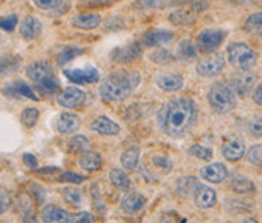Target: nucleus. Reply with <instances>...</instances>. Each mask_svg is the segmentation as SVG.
I'll use <instances>...</instances> for the list:
<instances>
[{"label": "nucleus", "mask_w": 262, "mask_h": 223, "mask_svg": "<svg viewBox=\"0 0 262 223\" xmlns=\"http://www.w3.org/2000/svg\"><path fill=\"white\" fill-rule=\"evenodd\" d=\"M66 77L79 85H85V84H94L100 79V74L96 69H67L64 70Z\"/></svg>", "instance_id": "nucleus-11"}, {"label": "nucleus", "mask_w": 262, "mask_h": 223, "mask_svg": "<svg viewBox=\"0 0 262 223\" xmlns=\"http://www.w3.org/2000/svg\"><path fill=\"white\" fill-rule=\"evenodd\" d=\"M208 102L212 111L225 115L235 110L236 107V93L232 90V87L225 82H217L214 87H211L208 93Z\"/></svg>", "instance_id": "nucleus-3"}, {"label": "nucleus", "mask_w": 262, "mask_h": 223, "mask_svg": "<svg viewBox=\"0 0 262 223\" xmlns=\"http://www.w3.org/2000/svg\"><path fill=\"white\" fill-rule=\"evenodd\" d=\"M17 23H18V18H17V15L12 14V15H9L6 18H2V29L6 31V32H12L15 29Z\"/></svg>", "instance_id": "nucleus-42"}, {"label": "nucleus", "mask_w": 262, "mask_h": 223, "mask_svg": "<svg viewBox=\"0 0 262 223\" xmlns=\"http://www.w3.org/2000/svg\"><path fill=\"white\" fill-rule=\"evenodd\" d=\"M64 0H34V3L41 9H56L62 5Z\"/></svg>", "instance_id": "nucleus-43"}, {"label": "nucleus", "mask_w": 262, "mask_h": 223, "mask_svg": "<svg viewBox=\"0 0 262 223\" xmlns=\"http://www.w3.org/2000/svg\"><path fill=\"white\" fill-rule=\"evenodd\" d=\"M170 22L173 25H191L194 22V17L188 12V11H173L170 14Z\"/></svg>", "instance_id": "nucleus-37"}, {"label": "nucleus", "mask_w": 262, "mask_h": 223, "mask_svg": "<svg viewBox=\"0 0 262 223\" xmlns=\"http://www.w3.org/2000/svg\"><path fill=\"white\" fill-rule=\"evenodd\" d=\"M38 118H39V112L35 108H26L25 111L21 112V115H20V120H21V123L26 126V128H34L35 125H37Z\"/></svg>", "instance_id": "nucleus-36"}, {"label": "nucleus", "mask_w": 262, "mask_h": 223, "mask_svg": "<svg viewBox=\"0 0 262 223\" xmlns=\"http://www.w3.org/2000/svg\"><path fill=\"white\" fill-rule=\"evenodd\" d=\"M37 90L42 96H53L59 93V82L55 77L44 79L41 82H37Z\"/></svg>", "instance_id": "nucleus-29"}, {"label": "nucleus", "mask_w": 262, "mask_h": 223, "mask_svg": "<svg viewBox=\"0 0 262 223\" xmlns=\"http://www.w3.org/2000/svg\"><path fill=\"white\" fill-rule=\"evenodd\" d=\"M23 161H25V164H26L29 169H37L38 167L37 158H35L32 153H25V155H23Z\"/></svg>", "instance_id": "nucleus-47"}, {"label": "nucleus", "mask_w": 262, "mask_h": 223, "mask_svg": "<svg viewBox=\"0 0 262 223\" xmlns=\"http://www.w3.org/2000/svg\"><path fill=\"white\" fill-rule=\"evenodd\" d=\"M174 38V34L165 29H156V31H150L144 37H143V44L147 47H156L165 43H170Z\"/></svg>", "instance_id": "nucleus-22"}, {"label": "nucleus", "mask_w": 262, "mask_h": 223, "mask_svg": "<svg viewBox=\"0 0 262 223\" xmlns=\"http://www.w3.org/2000/svg\"><path fill=\"white\" fill-rule=\"evenodd\" d=\"M93 216L90 213H77L72 216V222H93Z\"/></svg>", "instance_id": "nucleus-45"}, {"label": "nucleus", "mask_w": 262, "mask_h": 223, "mask_svg": "<svg viewBox=\"0 0 262 223\" xmlns=\"http://www.w3.org/2000/svg\"><path fill=\"white\" fill-rule=\"evenodd\" d=\"M197 118V107L189 97H178L165 104L158 112L159 129L171 137L182 138L192 129Z\"/></svg>", "instance_id": "nucleus-1"}, {"label": "nucleus", "mask_w": 262, "mask_h": 223, "mask_svg": "<svg viewBox=\"0 0 262 223\" xmlns=\"http://www.w3.org/2000/svg\"><path fill=\"white\" fill-rule=\"evenodd\" d=\"M222 155L230 163H235V161L241 159L246 155L244 140L239 138V137H230V138L225 140V143L222 146Z\"/></svg>", "instance_id": "nucleus-10"}, {"label": "nucleus", "mask_w": 262, "mask_h": 223, "mask_svg": "<svg viewBox=\"0 0 262 223\" xmlns=\"http://www.w3.org/2000/svg\"><path fill=\"white\" fill-rule=\"evenodd\" d=\"M230 188L235 193H239V194H247V193L255 191L253 183L250 179L244 178V176H233V179L230 181Z\"/></svg>", "instance_id": "nucleus-26"}, {"label": "nucleus", "mask_w": 262, "mask_h": 223, "mask_svg": "<svg viewBox=\"0 0 262 223\" xmlns=\"http://www.w3.org/2000/svg\"><path fill=\"white\" fill-rule=\"evenodd\" d=\"M244 73H238L230 77L229 85L232 87V90L238 94V96H249L250 91L253 90V85L256 82V76L249 72V70H243Z\"/></svg>", "instance_id": "nucleus-7"}, {"label": "nucleus", "mask_w": 262, "mask_h": 223, "mask_svg": "<svg viewBox=\"0 0 262 223\" xmlns=\"http://www.w3.org/2000/svg\"><path fill=\"white\" fill-rule=\"evenodd\" d=\"M61 193H62V199H64L69 205H72V207H79V204L82 202V193H80L79 190H76V188L67 187V188H64Z\"/></svg>", "instance_id": "nucleus-35"}, {"label": "nucleus", "mask_w": 262, "mask_h": 223, "mask_svg": "<svg viewBox=\"0 0 262 223\" xmlns=\"http://www.w3.org/2000/svg\"><path fill=\"white\" fill-rule=\"evenodd\" d=\"M110 181H111V184H113L114 187H117V188H120V190H129V188H130V179H129V176H127L124 172L118 170V169L111 170V173H110Z\"/></svg>", "instance_id": "nucleus-31"}, {"label": "nucleus", "mask_w": 262, "mask_h": 223, "mask_svg": "<svg viewBox=\"0 0 262 223\" xmlns=\"http://www.w3.org/2000/svg\"><path fill=\"white\" fill-rule=\"evenodd\" d=\"M188 153L202 159V161H209L212 159V150L205 146H200V145H192L191 148L188 149Z\"/></svg>", "instance_id": "nucleus-38"}, {"label": "nucleus", "mask_w": 262, "mask_h": 223, "mask_svg": "<svg viewBox=\"0 0 262 223\" xmlns=\"http://www.w3.org/2000/svg\"><path fill=\"white\" fill-rule=\"evenodd\" d=\"M150 59L153 63L159 64V66H164V64H170L174 59V56L171 55L170 50H167L164 47H159V49H156V50H153L150 53Z\"/></svg>", "instance_id": "nucleus-34"}, {"label": "nucleus", "mask_w": 262, "mask_h": 223, "mask_svg": "<svg viewBox=\"0 0 262 223\" xmlns=\"http://www.w3.org/2000/svg\"><path fill=\"white\" fill-rule=\"evenodd\" d=\"M41 31H42L41 22L34 15H28L20 25V34L25 39H35L41 34Z\"/></svg>", "instance_id": "nucleus-20"}, {"label": "nucleus", "mask_w": 262, "mask_h": 223, "mask_svg": "<svg viewBox=\"0 0 262 223\" xmlns=\"http://www.w3.org/2000/svg\"><path fill=\"white\" fill-rule=\"evenodd\" d=\"M141 55H143V50H141L140 43H132L124 47H118V49L113 50L111 58H113V61L120 63V64H130V63L140 59Z\"/></svg>", "instance_id": "nucleus-9"}, {"label": "nucleus", "mask_w": 262, "mask_h": 223, "mask_svg": "<svg viewBox=\"0 0 262 223\" xmlns=\"http://www.w3.org/2000/svg\"><path fill=\"white\" fill-rule=\"evenodd\" d=\"M195 55H197V50H195V47H194V44H192L191 41L184 39V41L179 43V46H178V49H176V56H178L179 59L188 61V59H191V58H195Z\"/></svg>", "instance_id": "nucleus-30"}, {"label": "nucleus", "mask_w": 262, "mask_h": 223, "mask_svg": "<svg viewBox=\"0 0 262 223\" xmlns=\"http://www.w3.org/2000/svg\"><path fill=\"white\" fill-rule=\"evenodd\" d=\"M91 129L100 135H105V137H114V135L120 134V126L115 121H113L110 117H105V115L97 117L91 123Z\"/></svg>", "instance_id": "nucleus-17"}, {"label": "nucleus", "mask_w": 262, "mask_h": 223, "mask_svg": "<svg viewBox=\"0 0 262 223\" xmlns=\"http://www.w3.org/2000/svg\"><path fill=\"white\" fill-rule=\"evenodd\" d=\"M138 159H140V149L138 148H129L126 149L121 153V166L127 170H135L138 166Z\"/></svg>", "instance_id": "nucleus-25"}, {"label": "nucleus", "mask_w": 262, "mask_h": 223, "mask_svg": "<svg viewBox=\"0 0 262 223\" xmlns=\"http://www.w3.org/2000/svg\"><path fill=\"white\" fill-rule=\"evenodd\" d=\"M162 5V0H137L135 6L141 9H155Z\"/></svg>", "instance_id": "nucleus-44"}, {"label": "nucleus", "mask_w": 262, "mask_h": 223, "mask_svg": "<svg viewBox=\"0 0 262 223\" xmlns=\"http://www.w3.org/2000/svg\"><path fill=\"white\" fill-rule=\"evenodd\" d=\"M155 82L162 91H179L184 87V77L179 73L158 74Z\"/></svg>", "instance_id": "nucleus-16"}, {"label": "nucleus", "mask_w": 262, "mask_h": 223, "mask_svg": "<svg viewBox=\"0 0 262 223\" xmlns=\"http://www.w3.org/2000/svg\"><path fill=\"white\" fill-rule=\"evenodd\" d=\"M85 100V93L77 87H69L58 96V104L64 108H76Z\"/></svg>", "instance_id": "nucleus-14"}, {"label": "nucleus", "mask_w": 262, "mask_h": 223, "mask_svg": "<svg viewBox=\"0 0 262 223\" xmlns=\"http://www.w3.org/2000/svg\"><path fill=\"white\" fill-rule=\"evenodd\" d=\"M227 59L238 70H250L258 61V53L246 43H232L227 46Z\"/></svg>", "instance_id": "nucleus-4"}, {"label": "nucleus", "mask_w": 262, "mask_h": 223, "mask_svg": "<svg viewBox=\"0 0 262 223\" xmlns=\"http://www.w3.org/2000/svg\"><path fill=\"white\" fill-rule=\"evenodd\" d=\"M41 220L47 223H67L72 222V214L58 205L49 204L41 210Z\"/></svg>", "instance_id": "nucleus-12"}, {"label": "nucleus", "mask_w": 262, "mask_h": 223, "mask_svg": "<svg viewBox=\"0 0 262 223\" xmlns=\"http://www.w3.org/2000/svg\"><path fill=\"white\" fill-rule=\"evenodd\" d=\"M192 196H194L195 207L202 210L212 208L217 204V191L212 187L205 186V184H197Z\"/></svg>", "instance_id": "nucleus-8"}, {"label": "nucleus", "mask_w": 262, "mask_h": 223, "mask_svg": "<svg viewBox=\"0 0 262 223\" xmlns=\"http://www.w3.org/2000/svg\"><path fill=\"white\" fill-rule=\"evenodd\" d=\"M200 176L212 184H220L227 178V167L222 163H212L200 169Z\"/></svg>", "instance_id": "nucleus-13"}, {"label": "nucleus", "mask_w": 262, "mask_h": 223, "mask_svg": "<svg viewBox=\"0 0 262 223\" xmlns=\"http://www.w3.org/2000/svg\"><path fill=\"white\" fill-rule=\"evenodd\" d=\"M226 34L220 29H205L197 35V49L202 53L215 52L225 41Z\"/></svg>", "instance_id": "nucleus-6"}, {"label": "nucleus", "mask_w": 262, "mask_h": 223, "mask_svg": "<svg viewBox=\"0 0 262 223\" xmlns=\"http://www.w3.org/2000/svg\"><path fill=\"white\" fill-rule=\"evenodd\" d=\"M244 31L252 35H262V11L249 15L244 23Z\"/></svg>", "instance_id": "nucleus-27"}, {"label": "nucleus", "mask_w": 262, "mask_h": 223, "mask_svg": "<svg viewBox=\"0 0 262 223\" xmlns=\"http://www.w3.org/2000/svg\"><path fill=\"white\" fill-rule=\"evenodd\" d=\"M146 205V197L141 193H130L121 199V208L127 214L138 213Z\"/></svg>", "instance_id": "nucleus-21"}, {"label": "nucleus", "mask_w": 262, "mask_h": 223, "mask_svg": "<svg viewBox=\"0 0 262 223\" xmlns=\"http://www.w3.org/2000/svg\"><path fill=\"white\" fill-rule=\"evenodd\" d=\"M103 161H102V156L97 153V152H93V150H86L83 153H80V158H79V166L86 170V172H96L102 167Z\"/></svg>", "instance_id": "nucleus-23"}, {"label": "nucleus", "mask_w": 262, "mask_h": 223, "mask_svg": "<svg viewBox=\"0 0 262 223\" xmlns=\"http://www.w3.org/2000/svg\"><path fill=\"white\" fill-rule=\"evenodd\" d=\"M115 0H93V5H99V6H105V5H110Z\"/></svg>", "instance_id": "nucleus-49"}, {"label": "nucleus", "mask_w": 262, "mask_h": 223, "mask_svg": "<svg viewBox=\"0 0 262 223\" xmlns=\"http://www.w3.org/2000/svg\"><path fill=\"white\" fill-rule=\"evenodd\" d=\"M59 183H72V184H82L83 181H86V176L83 175H77V173H73V172H64L59 175L58 178Z\"/></svg>", "instance_id": "nucleus-41"}, {"label": "nucleus", "mask_w": 262, "mask_h": 223, "mask_svg": "<svg viewBox=\"0 0 262 223\" xmlns=\"http://www.w3.org/2000/svg\"><path fill=\"white\" fill-rule=\"evenodd\" d=\"M247 159L255 166H262V145H255L249 149Z\"/></svg>", "instance_id": "nucleus-40"}, {"label": "nucleus", "mask_w": 262, "mask_h": 223, "mask_svg": "<svg viewBox=\"0 0 262 223\" xmlns=\"http://www.w3.org/2000/svg\"><path fill=\"white\" fill-rule=\"evenodd\" d=\"M197 179L194 176H187V178H181L178 181V186L176 190L181 196H189V194H194V190L197 187Z\"/></svg>", "instance_id": "nucleus-32"}, {"label": "nucleus", "mask_w": 262, "mask_h": 223, "mask_svg": "<svg viewBox=\"0 0 262 223\" xmlns=\"http://www.w3.org/2000/svg\"><path fill=\"white\" fill-rule=\"evenodd\" d=\"M100 22H102L100 15L99 14H94V12H91V14H77V15H75L72 18V25L75 28L82 29V31L96 29V28L100 26Z\"/></svg>", "instance_id": "nucleus-19"}, {"label": "nucleus", "mask_w": 262, "mask_h": 223, "mask_svg": "<svg viewBox=\"0 0 262 223\" xmlns=\"http://www.w3.org/2000/svg\"><path fill=\"white\" fill-rule=\"evenodd\" d=\"M90 148V141L86 137L83 135H75L70 143H69V152L70 153H75V155H79V153H83L86 152Z\"/></svg>", "instance_id": "nucleus-33"}, {"label": "nucleus", "mask_w": 262, "mask_h": 223, "mask_svg": "<svg viewBox=\"0 0 262 223\" xmlns=\"http://www.w3.org/2000/svg\"><path fill=\"white\" fill-rule=\"evenodd\" d=\"M82 121H80V117L75 114V112H62L59 117H58V121H56V129L59 134H73L76 131H79Z\"/></svg>", "instance_id": "nucleus-15"}, {"label": "nucleus", "mask_w": 262, "mask_h": 223, "mask_svg": "<svg viewBox=\"0 0 262 223\" xmlns=\"http://www.w3.org/2000/svg\"><path fill=\"white\" fill-rule=\"evenodd\" d=\"M225 64L223 53H212L211 56H206L195 64V72L202 77H215L225 70Z\"/></svg>", "instance_id": "nucleus-5"}, {"label": "nucleus", "mask_w": 262, "mask_h": 223, "mask_svg": "<svg viewBox=\"0 0 262 223\" xmlns=\"http://www.w3.org/2000/svg\"><path fill=\"white\" fill-rule=\"evenodd\" d=\"M82 53H83V49L76 47V46H67V47H64V49L58 53L56 63H58L59 66H64L66 63L73 61L76 56H79V55H82Z\"/></svg>", "instance_id": "nucleus-28"}, {"label": "nucleus", "mask_w": 262, "mask_h": 223, "mask_svg": "<svg viewBox=\"0 0 262 223\" xmlns=\"http://www.w3.org/2000/svg\"><path fill=\"white\" fill-rule=\"evenodd\" d=\"M3 91H5V94H9V96H25V97L32 99V100H35V102L38 100V97L34 94V91L31 90V87H29L28 84H25L23 80H15V82H12V84H11L8 88H5Z\"/></svg>", "instance_id": "nucleus-24"}, {"label": "nucleus", "mask_w": 262, "mask_h": 223, "mask_svg": "<svg viewBox=\"0 0 262 223\" xmlns=\"http://www.w3.org/2000/svg\"><path fill=\"white\" fill-rule=\"evenodd\" d=\"M0 202H2V207H0V213L2 214H5V211L9 208V205H11V199L8 197V194H6V191L5 190H2V194H0Z\"/></svg>", "instance_id": "nucleus-46"}, {"label": "nucleus", "mask_w": 262, "mask_h": 223, "mask_svg": "<svg viewBox=\"0 0 262 223\" xmlns=\"http://www.w3.org/2000/svg\"><path fill=\"white\" fill-rule=\"evenodd\" d=\"M141 76L135 70L118 69L103 79L100 84V97L106 102H123L140 85Z\"/></svg>", "instance_id": "nucleus-2"}, {"label": "nucleus", "mask_w": 262, "mask_h": 223, "mask_svg": "<svg viewBox=\"0 0 262 223\" xmlns=\"http://www.w3.org/2000/svg\"><path fill=\"white\" fill-rule=\"evenodd\" d=\"M252 97H253V102H255L256 105H261L262 107V84H258V87L255 88Z\"/></svg>", "instance_id": "nucleus-48"}, {"label": "nucleus", "mask_w": 262, "mask_h": 223, "mask_svg": "<svg viewBox=\"0 0 262 223\" xmlns=\"http://www.w3.org/2000/svg\"><path fill=\"white\" fill-rule=\"evenodd\" d=\"M26 74L29 79H32L34 82H41L44 79H49V77H53V72H52V67L44 63V61H35L32 64L28 66L26 69Z\"/></svg>", "instance_id": "nucleus-18"}, {"label": "nucleus", "mask_w": 262, "mask_h": 223, "mask_svg": "<svg viewBox=\"0 0 262 223\" xmlns=\"http://www.w3.org/2000/svg\"><path fill=\"white\" fill-rule=\"evenodd\" d=\"M247 129L250 132L252 137L255 138H262V117L261 115H256V117H252L249 121H247Z\"/></svg>", "instance_id": "nucleus-39"}]
</instances>
